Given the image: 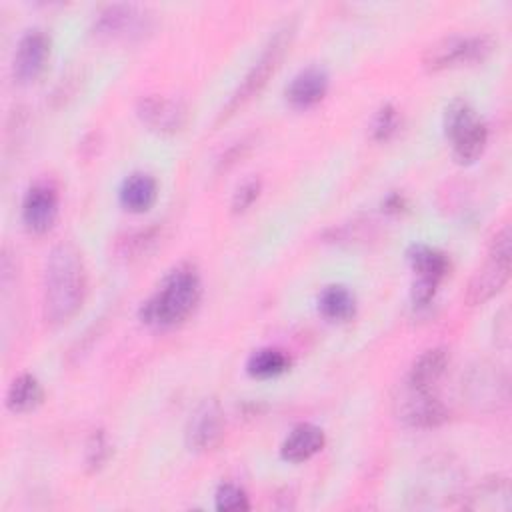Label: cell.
I'll return each instance as SVG.
<instances>
[{
  "mask_svg": "<svg viewBox=\"0 0 512 512\" xmlns=\"http://www.w3.org/2000/svg\"><path fill=\"white\" fill-rule=\"evenodd\" d=\"M86 296V270L72 244L50 250L44 270V318L52 326L66 324L82 308Z\"/></svg>",
  "mask_w": 512,
  "mask_h": 512,
  "instance_id": "6da1fadb",
  "label": "cell"
},
{
  "mask_svg": "<svg viewBox=\"0 0 512 512\" xmlns=\"http://www.w3.org/2000/svg\"><path fill=\"white\" fill-rule=\"evenodd\" d=\"M200 294L202 280L198 270L188 262L178 264L162 278L156 292L142 302L140 320L152 328H172L194 312Z\"/></svg>",
  "mask_w": 512,
  "mask_h": 512,
  "instance_id": "7a4b0ae2",
  "label": "cell"
},
{
  "mask_svg": "<svg viewBox=\"0 0 512 512\" xmlns=\"http://www.w3.org/2000/svg\"><path fill=\"white\" fill-rule=\"evenodd\" d=\"M294 34H296L294 20H286L284 24H280L274 30V34L264 44L256 62L250 66V70L246 72V76L242 78L238 88L232 92V96L224 104V108L218 116V122H224L230 116H234L242 106H246L254 96H258L264 90V86L268 84V80L274 76L280 62L284 60L286 52L290 50Z\"/></svg>",
  "mask_w": 512,
  "mask_h": 512,
  "instance_id": "3957f363",
  "label": "cell"
},
{
  "mask_svg": "<svg viewBox=\"0 0 512 512\" xmlns=\"http://www.w3.org/2000/svg\"><path fill=\"white\" fill-rule=\"evenodd\" d=\"M510 260H512V234L510 226H502L490 242L486 262L470 278L464 300L470 306H480L492 300L510 280Z\"/></svg>",
  "mask_w": 512,
  "mask_h": 512,
  "instance_id": "277c9868",
  "label": "cell"
},
{
  "mask_svg": "<svg viewBox=\"0 0 512 512\" xmlns=\"http://www.w3.org/2000/svg\"><path fill=\"white\" fill-rule=\"evenodd\" d=\"M492 52H494V40L488 34H474V36L452 34L428 46L424 52L422 64L426 70L438 72V70H446L462 64L484 62Z\"/></svg>",
  "mask_w": 512,
  "mask_h": 512,
  "instance_id": "5b68a950",
  "label": "cell"
},
{
  "mask_svg": "<svg viewBox=\"0 0 512 512\" xmlns=\"http://www.w3.org/2000/svg\"><path fill=\"white\" fill-rule=\"evenodd\" d=\"M154 28L152 14L136 4H110L104 6L92 24L98 38L114 42H136L146 38Z\"/></svg>",
  "mask_w": 512,
  "mask_h": 512,
  "instance_id": "8992f818",
  "label": "cell"
},
{
  "mask_svg": "<svg viewBox=\"0 0 512 512\" xmlns=\"http://www.w3.org/2000/svg\"><path fill=\"white\" fill-rule=\"evenodd\" d=\"M394 414L410 428H436L448 420L446 406L432 390L404 382L394 396Z\"/></svg>",
  "mask_w": 512,
  "mask_h": 512,
  "instance_id": "52a82bcc",
  "label": "cell"
},
{
  "mask_svg": "<svg viewBox=\"0 0 512 512\" xmlns=\"http://www.w3.org/2000/svg\"><path fill=\"white\" fill-rule=\"evenodd\" d=\"M50 54V38L42 28L26 30L14 50L12 58V76L18 84L34 82L48 60Z\"/></svg>",
  "mask_w": 512,
  "mask_h": 512,
  "instance_id": "ba28073f",
  "label": "cell"
},
{
  "mask_svg": "<svg viewBox=\"0 0 512 512\" xmlns=\"http://www.w3.org/2000/svg\"><path fill=\"white\" fill-rule=\"evenodd\" d=\"M138 118L158 134H176L188 122V108L180 98L150 94L138 102Z\"/></svg>",
  "mask_w": 512,
  "mask_h": 512,
  "instance_id": "9c48e42d",
  "label": "cell"
},
{
  "mask_svg": "<svg viewBox=\"0 0 512 512\" xmlns=\"http://www.w3.org/2000/svg\"><path fill=\"white\" fill-rule=\"evenodd\" d=\"M224 414L216 400H204L190 414L186 424V446L194 452H208L224 438Z\"/></svg>",
  "mask_w": 512,
  "mask_h": 512,
  "instance_id": "30bf717a",
  "label": "cell"
},
{
  "mask_svg": "<svg viewBox=\"0 0 512 512\" xmlns=\"http://www.w3.org/2000/svg\"><path fill=\"white\" fill-rule=\"evenodd\" d=\"M58 216V192L50 182L32 184L22 200V222L34 234L48 232Z\"/></svg>",
  "mask_w": 512,
  "mask_h": 512,
  "instance_id": "8fae6325",
  "label": "cell"
},
{
  "mask_svg": "<svg viewBox=\"0 0 512 512\" xmlns=\"http://www.w3.org/2000/svg\"><path fill=\"white\" fill-rule=\"evenodd\" d=\"M328 72L320 66H308L292 76L286 86V100L294 108H310L328 92Z\"/></svg>",
  "mask_w": 512,
  "mask_h": 512,
  "instance_id": "7c38bea8",
  "label": "cell"
},
{
  "mask_svg": "<svg viewBox=\"0 0 512 512\" xmlns=\"http://www.w3.org/2000/svg\"><path fill=\"white\" fill-rule=\"evenodd\" d=\"M324 432L316 424H298L288 432L280 446V456L286 462L300 464L316 456L324 448Z\"/></svg>",
  "mask_w": 512,
  "mask_h": 512,
  "instance_id": "4fadbf2b",
  "label": "cell"
},
{
  "mask_svg": "<svg viewBox=\"0 0 512 512\" xmlns=\"http://www.w3.org/2000/svg\"><path fill=\"white\" fill-rule=\"evenodd\" d=\"M156 196H158V184H156L154 176H150L146 172L130 174L122 182L120 192H118L122 208L132 214H142V212L150 210L152 204L156 202Z\"/></svg>",
  "mask_w": 512,
  "mask_h": 512,
  "instance_id": "5bb4252c",
  "label": "cell"
},
{
  "mask_svg": "<svg viewBox=\"0 0 512 512\" xmlns=\"http://www.w3.org/2000/svg\"><path fill=\"white\" fill-rule=\"evenodd\" d=\"M450 364V352L444 346H436V348H428L424 350L412 364L406 382L418 386V388H426L432 390V386L442 378V374L446 372Z\"/></svg>",
  "mask_w": 512,
  "mask_h": 512,
  "instance_id": "9a60e30c",
  "label": "cell"
},
{
  "mask_svg": "<svg viewBox=\"0 0 512 512\" xmlns=\"http://www.w3.org/2000/svg\"><path fill=\"white\" fill-rule=\"evenodd\" d=\"M408 262L418 280H428L438 286L450 270L448 256L432 246H426V244H414L408 250Z\"/></svg>",
  "mask_w": 512,
  "mask_h": 512,
  "instance_id": "2e32d148",
  "label": "cell"
},
{
  "mask_svg": "<svg viewBox=\"0 0 512 512\" xmlns=\"http://www.w3.org/2000/svg\"><path fill=\"white\" fill-rule=\"evenodd\" d=\"M452 154L458 164H472L476 162L488 142V128L486 124L476 118L470 126H466L462 132H458L452 140Z\"/></svg>",
  "mask_w": 512,
  "mask_h": 512,
  "instance_id": "e0dca14e",
  "label": "cell"
},
{
  "mask_svg": "<svg viewBox=\"0 0 512 512\" xmlns=\"http://www.w3.org/2000/svg\"><path fill=\"white\" fill-rule=\"evenodd\" d=\"M318 312L330 322H346L356 314V298L346 286L330 284L318 296Z\"/></svg>",
  "mask_w": 512,
  "mask_h": 512,
  "instance_id": "ac0fdd59",
  "label": "cell"
},
{
  "mask_svg": "<svg viewBox=\"0 0 512 512\" xmlns=\"http://www.w3.org/2000/svg\"><path fill=\"white\" fill-rule=\"evenodd\" d=\"M42 398H44V390H42V384L38 382V378L24 372V374L16 376L12 380V384L8 386L6 406L14 414H24V412H30L36 406H40Z\"/></svg>",
  "mask_w": 512,
  "mask_h": 512,
  "instance_id": "d6986e66",
  "label": "cell"
},
{
  "mask_svg": "<svg viewBox=\"0 0 512 512\" xmlns=\"http://www.w3.org/2000/svg\"><path fill=\"white\" fill-rule=\"evenodd\" d=\"M468 508L480 510H510V484L506 478L484 480L472 494H468Z\"/></svg>",
  "mask_w": 512,
  "mask_h": 512,
  "instance_id": "ffe728a7",
  "label": "cell"
},
{
  "mask_svg": "<svg viewBox=\"0 0 512 512\" xmlns=\"http://www.w3.org/2000/svg\"><path fill=\"white\" fill-rule=\"evenodd\" d=\"M290 358L278 348L254 350L246 362V372L252 378H274L288 370Z\"/></svg>",
  "mask_w": 512,
  "mask_h": 512,
  "instance_id": "44dd1931",
  "label": "cell"
},
{
  "mask_svg": "<svg viewBox=\"0 0 512 512\" xmlns=\"http://www.w3.org/2000/svg\"><path fill=\"white\" fill-rule=\"evenodd\" d=\"M478 118L476 110L462 98H456L452 100L446 110H444V120H442V126H444V134L448 140H452L458 132H462L466 126H470L474 120Z\"/></svg>",
  "mask_w": 512,
  "mask_h": 512,
  "instance_id": "7402d4cb",
  "label": "cell"
},
{
  "mask_svg": "<svg viewBox=\"0 0 512 512\" xmlns=\"http://www.w3.org/2000/svg\"><path fill=\"white\" fill-rule=\"evenodd\" d=\"M400 128V114L398 110L392 106V104H384L376 110L374 118H372V126H370V132H372V138L378 140V142H386L390 140Z\"/></svg>",
  "mask_w": 512,
  "mask_h": 512,
  "instance_id": "603a6c76",
  "label": "cell"
},
{
  "mask_svg": "<svg viewBox=\"0 0 512 512\" xmlns=\"http://www.w3.org/2000/svg\"><path fill=\"white\" fill-rule=\"evenodd\" d=\"M110 454H112V448L104 430H94L86 442V452H84V464L88 472H98L108 462Z\"/></svg>",
  "mask_w": 512,
  "mask_h": 512,
  "instance_id": "cb8c5ba5",
  "label": "cell"
},
{
  "mask_svg": "<svg viewBox=\"0 0 512 512\" xmlns=\"http://www.w3.org/2000/svg\"><path fill=\"white\" fill-rule=\"evenodd\" d=\"M160 238V230L158 228H146V230H140V232H134L132 236H128L122 244H120V254L128 260H134V258H142L144 254H148L154 244L158 242Z\"/></svg>",
  "mask_w": 512,
  "mask_h": 512,
  "instance_id": "d4e9b609",
  "label": "cell"
},
{
  "mask_svg": "<svg viewBox=\"0 0 512 512\" xmlns=\"http://www.w3.org/2000/svg\"><path fill=\"white\" fill-rule=\"evenodd\" d=\"M214 506L220 512H246L250 510V500L246 492L236 484H222L216 490Z\"/></svg>",
  "mask_w": 512,
  "mask_h": 512,
  "instance_id": "484cf974",
  "label": "cell"
},
{
  "mask_svg": "<svg viewBox=\"0 0 512 512\" xmlns=\"http://www.w3.org/2000/svg\"><path fill=\"white\" fill-rule=\"evenodd\" d=\"M260 190H262V182H260V178H248V180H244L238 188H236V192L232 194V202H230V206H232V212L234 214H242V212H246L256 200H258V196H260Z\"/></svg>",
  "mask_w": 512,
  "mask_h": 512,
  "instance_id": "4316f807",
  "label": "cell"
},
{
  "mask_svg": "<svg viewBox=\"0 0 512 512\" xmlns=\"http://www.w3.org/2000/svg\"><path fill=\"white\" fill-rule=\"evenodd\" d=\"M384 210L386 212H390V214H398V212H402L404 208H406V200H404V196L400 194V192H392L386 200H384Z\"/></svg>",
  "mask_w": 512,
  "mask_h": 512,
  "instance_id": "83f0119b",
  "label": "cell"
}]
</instances>
